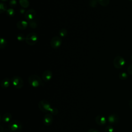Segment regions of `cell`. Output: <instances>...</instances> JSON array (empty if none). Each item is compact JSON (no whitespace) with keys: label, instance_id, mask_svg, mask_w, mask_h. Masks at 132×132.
Segmentation results:
<instances>
[{"label":"cell","instance_id":"6da1fadb","mask_svg":"<svg viewBox=\"0 0 132 132\" xmlns=\"http://www.w3.org/2000/svg\"><path fill=\"white\" fill-rule=\"evenodd\" d=\"M38 107L42 112H49L52 115H56L58 112V109L55 107L53 108L50 102L45 100H42L39 102Z\"/></svg>","mask_w":132,"mask_h":132},{"label":"cell","instance_id":"7a4b0ae2","mask_svg":"<svg viewBox=\"0 0 132 132\" xmlns=\"http://www.w3.org/2000/svg\"><path fill=\"white\" fill-rule=\"evenodd\" d=\"M28 81L29 84L34 88H37L44 86V83L41 78L38 75L35 74L29 76Z\"/></svg>","mask_w":132,"mask_h":132},{"label":"cell","instance_id":"3957f363","mask_svg":"<svg viewBox=\"0 0 132 132\" xmlns=\"http://www.w3.org/2000/svg\"><path fill=\"white\" fill-rule=\"evenodd\" d=\"M22 128L21 122L16 120H12L8 124V130L10 132H21Z\"/></svg>","mask_w":132,"mask_h":132},{"label":"cell","instance_id":"277c9868","mask_svg":"<svg viewBox=\"0 0 132 132\" xmlns=\"http://www.w3.org/2000/svg\"><path fill=\"white\" fill-rule=\"evenodd\" d=\"M38 37L37 34L32 32L27 34L26 36L25 41L26 43L29 45H34L38 42Z\"/></svg>","mask_w":132,"mask_h":132},{"label":"cell","instance_id":"5b68a950","mask_svg":"<svg viewBox=\"0 0 132 132\" xmlns=\"http://www.w3.org/2000/svg\"><path fill=\"white\" fill-rule=\"evenodd\" d=\"M11 82L14 88L20 89L24 86V81L21 77L19 76H14L11 79Z\"/></svg>","mask_w":132,"mask_h":132},{"label":"cell","instance_id":"8992f818","mask_svg":"<svg viewBox=\"0 0 132 132\" xmlns=\"http://www.w3.org/2000/svg\"><path fill=\"white\" fill-rule=\"evenodd\" d=\"M113 64L116 68L121 69L125 65V61L122 57L120 56H117L114 58Z\"/></svg>","mask_w":132,"mask_h":132},{"label":"cell","instance_id":"52a82bcc","mask_svg":"<svg viewBox=\"0 0 132 132\" xmlns=\"http://www.w3.org/2000/svg\"><path fill=\"white\" fill-rule=\"evenodd\" d=\"M61 43L62 40L61 37L57 36L53 37L50 41V45L51 47L54 49L59 48L61 46Z\"/></svg>","mask_w":132,"mask_h":132},{"label":"cell","instance_id":"ba28073f","mask_svg":"<svg viewBox=\"0 0 132 132\" xmlns=\"http://www.w3.org/2000/svg\"><path fill=\"white\" fill-rule=\"evenodd\" d=\"M36 11L33 9H30L25 13L24 16L25 19L28 22L34 20V19L36 16Z\"/></svg>","mask_w":132,"mask_h":132},{"label":"cell","instance_id":"9c48e42d","mask_svg":"<svg viewBox=\"0 0 132 132\" xmlns=\"http://www.w3.org/2000/svg\"><path fill=\"white\" fill-rule=\"evenodd\" d=\"M95 122L100 126H103L107 123L106 117L103 115H97L95 118Z\"/></svg>","mask_w":132,"mask_h":132},{"label":"cell","instance_id":"30bf717a","mask_svg":"<svg viewBox=\"0 0 132 132\" xmlns=\"http://www.w3.org/2000/svg\"><path fill=\"white\" fill-rule=\"evenodd\" d=\"M53 77V73L50 70L44 71L42 75V79L45 82H48L51 80Z\"/></svg>","mask_w":132,"mask_h":132},{"label":"cell","instance_id":"8fae6325","mask_svg":"<svg viewBox=\"0 0 132 132\" xmlns=\"http://www.w3.org/2000/svg\"><path fill=\"white\" fill-rule=\"evenodd\" d=\"M43 123L46 126L51 125L53 122V117L51 113H46L43 117Z\"/></svg>","mask_w":132,"mask_h":132},{"label":"cell","instance_id":"7c38bea8","mask_svg":"<svg viewBox=\"0 0 132 132\" xmlns=\"http://www.w3.org/2000/svg\"><path fill=\"white\" fill-rule=\"evenodd\" d=\"M119 120L118 115L116 114H111L108 116L107 118L108 122L111 125L117 124Z\"/></svg>","mask_w":132,"mask_h":132},{"label":"cell","instance_id":"4fadbf2b","mask_svg":"<svg viewBox=\"0 0 132 132\" xmlns=\"http://www.w3.org/2000/svg\"><path fill=\"white\" fill-rule=\"evenodd\" d=\"M16 27L20 30H24L25 29L28 25V23L26 21H24V20H21V21H19L16 23Z\"/></svg>","mask_w":132,"mask_h":132},{"label":"cell","instance_id":"5bb4252c","mask_svg":"<svg viewBox=\"0 0 132 132\" xmlns=\"http://www.w3.org/2000/svg\"><path fill=\"white\" fill-rule=\"evenodd\" d=\"M12 115L9 112H6L3 114L2 118V120L4 123H9L12 120Z\"/></svg>","mask_w":132,"mask_h":132},{"label":"cell","instance_id":"9a60e30c","mask_svg":"<svg viewBox=\"0 0 132 132\" xmlns=\"http://www.w3.org/2000/svg\"><path fill=\"white\" fill-rule=\"evenodd\" d=\"M10 82H11V80L8 77L4 78V79H2V80L1 82V87L4 89L7 88L9 87Z\"/></svg>","mask_w":132,"mask_h":132},{"label":"cell","instance_id":"2e32d148","mask_svg":"<svg viewBox=\"0 0 132 132\" xmlns=\"http://www.w3.org/2000/svg\"><path fill=\"white\" fill-rule=\"evenodd\" d=\"M19 4L24 8H27L29 5V3L28 0H19Z\"/></svg>","mask_w":132,"mask_h":132},{"label":"cell","instance_id":"e0dca14e","mask_svg":"<svg viewBox=\"0 0 132 132\" xmlns=\"http://www.w3.org/2000/svg\"><path fill=\"white\" fill-rule=\"evenodd\" d=\"M7 45V42L6 40L4 38H1L0 39V48L3 49L6 47Z\"/></svg>","mask_w":132,"mask_h":132},{"label":"cell","instance_id":"ac0fdd59","mask_svg":"<svg viewBox=\"0 0 132 132\" xmlns=\"http://www.w3.org/2000/svg\"><path fill=\"white\" fill-rule=\"evenodd\" d=\"M28 25L29 26V27L32 29H35L37 27V26H38V24H37V22L34 20H31L30 21H28Z\"/></svg>","mask_w":132,"mask_h":132},{"label":"cell","instance_id":"d6986e66","mask_svg":"<svg viewBox=\"0 0 132 132\" xmlns=\"http://www.w3.org/2000/svg\"><path fill=\"white\" fill-rule=\"evenodd\" d=\"M67 35H68V31L66 29L61 28V29H60L59 31V35L60 37H62V38L65 37L67 36Z\"/></svg>","mask_w":132,"mask_h":132},{"label":"cell","instance_id":"ffe728a7","mask_svg":"<svg viewBox=\"0 0 132 132\" xmlns=\"http://www.w3.org/2000/svg\"><path fill=\"white\" fill-rule=\"evenodd\" d=\"M7 6L6 5L3 3V2H1V4H0V13H3L5 11H7Z\"/></svg>","mask_w":132,"mask_h":132},{"label":"cell","instance_id":"44dd1931","mask_svg":"<svg viewBox=\"0 0 132 132\" xmlns=\"http://www.w3.org/2000/svg\"><path fill=\"white\" fill-rule=\"evenodd\" d=\"M98 3L103 7H106L109 4L110 0H97Z\"/></svg>","mask_w":132,"mask_h":132},{"label":"cell","instance_id":"7402d4cb","mask_svg":"<svg viewBox=\"0 0 132 132\" xmlns=\"http://www.w3.org/2000/svg\"><path fill=\"white\" fill-rule=\"evenodd\" d=\"M16 39L18 41L22 42V41H23L26 40V37L25 36V35L21 33L17 35Z\"/></svg>","mask_w":132,"mask_h":132},{"label":"cell","instance_id":"603a6c76","mask_svg":"<svg viewBox=\"0 0 132 132\" xmlns=\"http://www.w3.org/2000/svg\"><path fill=\"white\" fill-rule=\"evenodd\" d=\"M127 74L125 72H122L119 73V77L121 80H125L127 78Z\"/></svg>","mask_w":132,"mask_h":132},{"label":"cell","instance_id":"cb8c5ba5","mask_svg":"<svg viewBox=\"0 0 132 132\" xmlns=\"http://www.w3.org/2000/svg\"><path fill=\"white\" fill-rule=\"evenodd\" d=\"M98 2L97 0H90L89 2V5L91 7L95 8L97 5Z\"/></svg>","mask_w":132,"mask_h":132},{"label":"cell","instance_id":"d4e9b609","mask_svg":"<svg viewBox=\"0 0 132 132\" xmlns=\"http://www.w3.org/2000/svg\"><path fill=\"white\" fill-rule=\"evenodd\" d=\"M6 13L9 16H13L15 14V11L13 8H9L7 10Z\"/></svg>","mask_w":132,"mask_h":132},{"label":"cell","instance_id":"484cf974","mask_svg":"<svg viewBox=\"0 0 132 132\" xmlns=\"http://www.w3.org/2000/svg\"><path fill=\"white\" fill-rule=\"evenodd\" d=\"M114 129L113 127L110 125L107 126L105 128V132H114Z\"/></svg>","mask_w":132,"mask_h":132},{"label":"cell","instance_id":"4316f807","mask_svg":"<svg viewBox=\"0 0 132 132\" xmlns=\"http://www.w3.org/2000/svg\"><path fill=\"white\" fill-rule=\"evenodd\" d=\"M9 6L11 7H14L17 5V2L16 0H10L9 2Z\"/></svg>","mask_w":132,"mask_h":132},{"label":"cell","instance_id":"83f0119b","mask_svg":"<svg viewBox=\"0 0 132 132\" xmlns=\"http://www.w3.org/2000/svg\"><path fill=\"white\" fill-rule=\"evenodd\" d=\"M127 72L129 74L132 75V64L128 66L127 68Z\"/></svg>","mask_w":132,"mask_h":132},{"label":"cell","instance_id":"f1b7e54d","mask_svg":"<svg viewBox=\"0 0 132 132\" xmlns=\"http://www.w3.org/2000/svg\"><path fill=\"white\" fill-rule=\"evenodd\" d=\"M87 132H99V131L94 128H91L89 129Z\"/></svg>","mask_w":132,"mask_h":132},{"label":"cell","instance_id":"f546056e","mask_svg":"<svg viewBox=\"0 0 132 132\" xmlns=\"http://www.w3.org/2000/svg\"><path fill=\"white\" fill-rule=\"evenodd\" d=\"M129 105L130 108L132 110V98L130 100V101L129 102Z\"/></svg>","mask_w":132,"mask_h":132},{"label":"cell","instance_id":"4dcf8cb0","mask_svg":"<svg viewBox=\"0 0 132 132\" xmlns=\"http://www.w3.org/2000/svg\"><path fill=\"white\" fill-rule=\"evenodd\" d=\"M0 127H1V132H3V127L2 126V125H1Z\"/></svg>","mask_w":132,"mask_h":132},{"label":"cell","instance_id":"1f68e13d","mask_svg":"<svg viewBox=\"0 0 132 132\" xmlns=\"http://www.w3.org/2000/svg\"><path fill=\"white\" fill-rule=\"evenodd\" d=\"M21 11H22V13H23L25 12V11H24V9H21V10H20V12H21Z\"/></svg>","mask_w":132,"mask_h":132},{"label":"cell","instance_id":"d6a6232c","mask_svg":"<svg viewBox=\"0 0 132 132\" xmlns=\"http://www.w3.org/2000/svg\"><path fill=\"white\" fill-rule=\"evenodd\" d=\"M2 1H3V2H7V1H8V0H2Z\"/></svg>","mask_w":132,"mask_h":132},{"label":"cell","instance_id":"836d02e7","mask_svg":"<svg viewBox=\"0 0 132 132\" xmlns=\"http://www.w3.org/2000/svg\"><path fill=\"white\" fill-rule=\"evenodd\" d=\"M130 58H131V59L132 60V55H131V57H130Z\"/></svg>","mask_w":132,"mask_h":132},{"label":"cell","instance_id":"e575fe53","mask_svg":"<svg viewBox=\"0 0 132 132\" xmlns=\"http://www.w3.org/2000/svg\"><path fill=\"white\" fill-rule=\"evenodd\" d=\"M129 1H132V0H129Z\"/></svg>","mask_w":132,"mask_h":132}]
</instances>
